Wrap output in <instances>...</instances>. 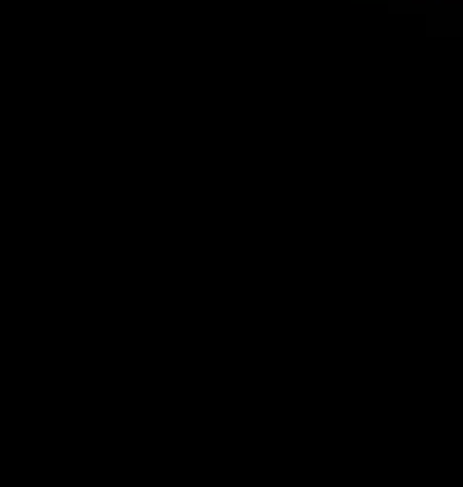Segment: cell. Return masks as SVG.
I'll return each mask as SVG.
<instances>
[{"mask_svg": "<svg viewBox=\"0 0 463 487\" xmlns=\"http://www.w3.org/2000/svg\"><path fill=\"white\" fill-rule=\"evenodd\" d=\"M436 5H459V0H417V10L426 14V10H436Z\"/></svg>", "mask_w": 463, "mask_h": 487, "instance_id": "6da1fadb", "label": "cell"}]
</instances>
